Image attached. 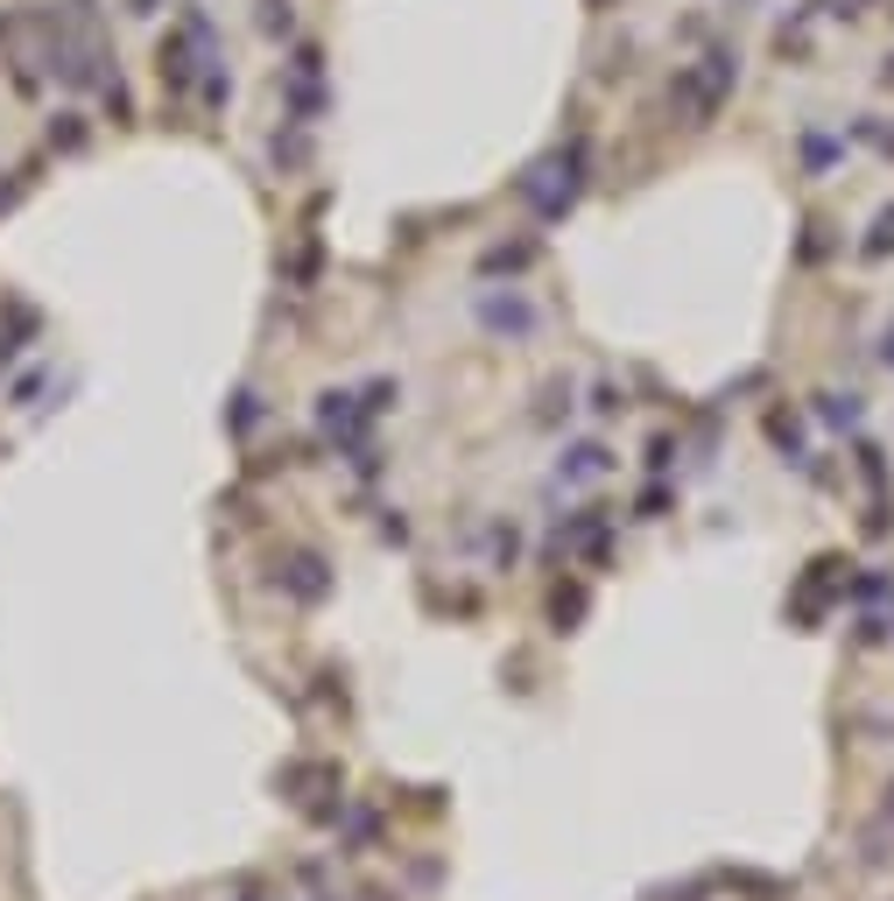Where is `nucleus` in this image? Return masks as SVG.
<instances>
[{
    "mask_svg": "<svg viewBox=\"0 0 894 901\" xmlns=\"http://www.w3.org/2000/svg\"><path fill=\"white\" fill-rule=\"evenodd\" d=\"M261 8H269V14H261V29H269V35L290 29V0H261Z\"/></svg>",
    "mask_w": 894,
    "mask_h": 901,
    "instance_id": "f03ea898",
    "label": "nucleus"
},
{
    "mask_svg": "<svg viewBox=\"0 0 894 901\" xmlns=\"http://www.w3.org/2000/svg\"><path fill=\"white\" fill-rule=\"evenodd\" d=\"M733 64L739 56H726V50H712L705 64H691L676 78V92H683V106H691V127H705L712 113H718V99H726V85H733Z\"/></svg>",
    "mask_w": 894,
    "mask_h": 901,
    "instance_id": "f257e3e1",
    "label": "nucleus"
}]
</instances>
